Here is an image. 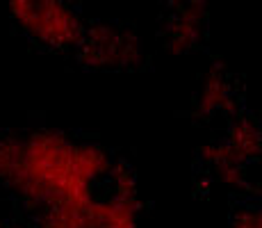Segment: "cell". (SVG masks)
<instances>
[{
    "instance_id": "6da1fadb",
    "label": "cell",
    "mask_w": 262,
    "mask_h": 228,
    "mask_svg": "<svg viewBox=\"0 0 262 228\" xmlns=\"http://www.w3.org/2000/svg\"><path fill=\"white\" fill-rule=\"evenodd\" d=\"M0 182L34 212H64L89 228H139L133 174L100 144L34 130L0 137Z\"/></svg>"
},
{
    "instance_id": "7a4b0ae2",
    "label": "cell",
    "mask_w": 262,
    "mask_h": 228,
    "mask_svg": "<svg viewBox=\"0 0 262 228\" xmlns=\"http://www.w3.org/2000/svg\"><path fill=\"white\" fill-rule=\"evenodd\" d=\"M12 18L18 28L48 48L67 50L78 48L84 37L87 23L78 14V9L67 3L55 0H16L9 5Z\"/></svg>"
},
{
    "instance_id": "3957f363",
    "label": "cell",
    "mask_w": 262,
    "mask_h": 228,
    "mask_svg": "<svg viewBox=\"0 0 262 228\" xmlns=\"http://www.w3.org/2000/svg\"><path fill=\"white\" fill-rule=\"evenodd\" d=\"M78 48L89 59V64L112 71L133 67L142 55L139 39L130 30L117 28V25H96V28L87 25Z\"/></svg>"
},
{
    "instance_id": "277c9868",
    "label": "cell",
    "mask_w": 262,
    "mask_h": 228,
    "mask_svg": "<svg viewBox=\"0 0 262 228\" xmlns=\"http://www.w3.org/2000/svg\"><path fill=\"white\" fill-rule=\"evenodd\" d=\"M0 228H5V226H0Z\"/></svg>"
}]
</instances>
